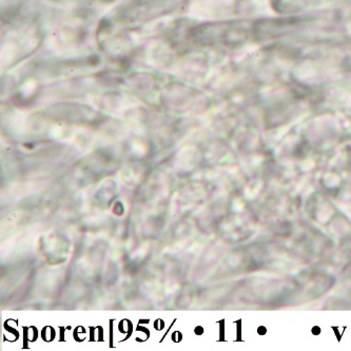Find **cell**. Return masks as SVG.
Masks as SVG:
<instances>
[{"mask_svg":"<svg viewBox=\"0 0 351 351\" xmlns=\"http://www.w3.org/2000/svg\"><path fill=\"white\" fill-rule=\"evenodd\" d=\"M258 333L260 335H265L267 333V328L265 326H260L258 328Z\"/></svg>","mask_w":351,"mask_h":351,"instance_id":"cell-1","label":"cell"},{"mask_svg":"<svg viewBox=\"0 0 351 351\" xmlns=\"http://www.w3.org/2000/svg\"><path fill=\"white\" fill-rule=\"evenodd\" d=\"M311 331H313V335H319L321 333V328L319 326H313Z\"/></svg>","mask_w":351,"mask_h":351,"instance_id":"cell-2","label":"cell"},{"mask_svg":"<svg viewBox=\"0 0 351 351\" xmlns=\"http://www.w3.org/2000/svg\"><path fill=\"white\" fill-rule=\"evenodd\" d=\"M333 330H335V335H337V337H338V341L340 342L341 338H342V335L339 333L338 331V327H332Z\"/></svg>","mask_w":351,"mask_h":351,"instance_id":"cell-3","label":"cell"}]
</instances>
